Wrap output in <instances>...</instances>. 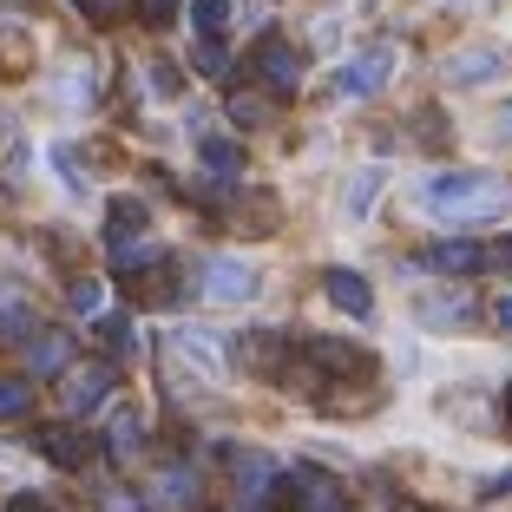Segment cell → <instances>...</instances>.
<instances>
[{
  "mask_svg": "<svg viewBox=\"0 0 512 512\" xmlns=\"http://www.w3.org/2000/svg\"><path fill=\"white\" fill-rule=\"evenodd\" d=\"M230 480L243 486V499H270L276 460H270V453H256V447H243V453H230Z\"/></svg>",
  "mask_w": 512,
  "mask_h": 512,
  "instance_id": "obj_7",
  "label": "cell"
},
{
  "mask_svg": "<svg viewBox=\"0 0 512 512\" xmlns=\"http://www.w3.org/2000/svg\"><path fill=\"white\" fill-rule=\"evenodd\" d=\"M256 289H263V276H256L250 263H211V283H204V296H211V302H250Z\"/></svg>",
  "mask_w": 512,
  "mask_h": 512,
  "instance_id": "obj_8",
  "label": "cell"
},
{
  "mask_svg": "<svg viewBox=\"0 0 512 512\" xmlns=\"http://www.w3.org/2000/svg\"><path fill=\"white\" fill-rule=\"evenodd\" d=\"M204 171H211V178H237V171H243V151L224 145V138H204Z\"/></svg>",
  "mask_w": 512,
  "mask_h": 512,
  "instance_id": "obj_14",
  "label": "cell"
},
{
  "mask_svg": "<svg viewBox=\"0 0 512 512\" xmlns=\"http://www.w3.org/2000/svg\"><path fill=\"white\" fill-rule=\"evenodd\" d=\"M230 119H237V125H263V119H270V99H256V92H237V99H230Z\"/></svg>",
  "mask_w": 512,
  "mask_h": 512,
  "instance_id": "obj_20",
  "label": "cell"
},
{
  "mask_svg": "<svg viewBox=\"0 0 512 512\" xmlns=\"http://www.w3.org/2000/svg\"><path fill=\"white\" fill-rule=\"evenodd\" d=\"M73 7H79L86 20H99V27H112V20L132 14V0H73Z\"/></svg>",
  "mask_w": 512,
  "mask_h": 512,
  "instance_id": "obj_19",
  "label": "cell"
},
{
  "mask_svg": "<svg viewBox=\"0 0 512 512\" xmlns=\"http://www.w3.org/2000/svg\"><path fill=\"white\" fill-rule=\"evenodd\" d=\"M506 73V46H460L447 60V86H493Z\"/></svg>",
  "mask_w": 512,
  "mask_h": 512,
  "instance_id": "obj_5",
  "label": "cell"
},
{
  "mask_svg": "<svg viewBox=\"0 0 512 512\" xmlns=\"http://www.w3.org/2000/svg\"><path fill=\"white\" fill-rule=\"evenodd\" d=\"M197 73H204V79H224L230 73V60H224V46H217V40L197 46Z\"/></svg>",
  "mask_w": 512,
  "mask_h": 512,
  "instance_id": "obj_22",
  "label": "cell"
},
{
  "mask_svg": "<svg viewBox=\"0 0 512 512\" xmlns=\"http://www.w3.org/2000/svg\"><path fill=\"white\" fill-rule=\"evenodd\" d=\"M138 14H145V20H151V27H165V20H171V14H178V0H138Z\"/></svg>",
  "mask_w": 512,
  "mask_h": 512,
  "instance_id": "obj_26",
  "label": "cell"
},
{
  "mask_svg": "<svg viewBox=\"0 0 512 512\" xmlns=\"http://www.w3.org/2000/svg\"><path fill=\"white\" fill-rule=\"evenodd\" d=\"M145 237V204H132V197H119L112 204V250H125V243Z\"/></svg>",
  "mask_w": 512,
  "mask_h": 512,
  "instance_id": "obj_12",
  "label": "cell"
},
{
  "mask_svg": "<svg viewBox=\"0 0 512 512\" xmlns=\"http://www.w3.org/2000/svg\"><path fill=\"white\" fill-rule=\"evenodd\" d=\"M256 73H263V86H270V92H296L302 86V53L283 40V33H270V40L256 46Z\"/></svg>",
  "mask_w": 512,
  "mask_h": 512,
  "instance_id": "obj_4",
  "label": "cell"
},
{
  "mask_svg": "<svg viewBox=\"0 0 512 512\" xmlns=\"http://www.w3.org/2000/svg\"><path fill=\"white\" fill-rule=\"evenodd\" d=\"M106 394H112V362H86V368L66 375V407H73V414H92Z\"/></svg>",
  "mask_w": 512,
  "mask_h": 512,
  "instance_id": "obj_6",
  "label": "cell"
},
{
  "mask_svg": "<svg viewBox=\"0 0 512 512\" xmlns=\"http://www.w3.org/2000/svg\"><path fill=\"white\" fill-rule=\"evenodd\" d=\"M381 184H388V171H381V165H368V171H355V178H348V191H342V217H348V224H368Z\"/></svg>",
  "mask_w": 512,
  "mask_h": 512,
  "instance_id": "obj_9",
  "label": "cell"
},
{
  "mask_svg": "<svg viewBox=\"0 0 512 512\" xmlns=\"http://www.w3.org/2000/svg\"><path fill=\"white\" fill-rule=\"evenodd\" d=\"M27 362H33V368H60V362H66V342H60V335H40Z\"/></svg>",
  "mask_w": 512,
  "mask_h": 512,
  "instance_id": "obj_23",
  "label": "cell"
},
{
  "mask_svg": "<svg viewBox=\"0 0 512 512\" xmlns=\"http://www.w3.org/2000/svg\"><path fill=\"white\" fill-rule=\"evenodd\" d=\"M289 512H342V486L322 467H289Z\"/></svg>",
  "mask_w": 512,
  "mask_h": 512,
  "instance_id": "obj_3",
  "label": "cell"
},
{
  "mask_svg": "<svg viewBox=\"0 0 512 512\" xmlns=\"http://www.w3.org/2000/svg\"><path fill=\"white\" fill-rule=\"evenodd\" d=\"M493 322H499V329L512 335V296H499V302H493Z\"/></svg>",
  "mask_w": 512,
  "mask_h": 512,
  "instance_id": "obj_28",
  "label": "cell"
},
{
  "mask_svg": "<svg viewBox=\"0 0 512 512\" xmlns=\"http://www.w3.org/2000/svg\"><path fill=\"white\" fill-rule=\"evenodd\" d=\"M421 316H427V322H467L473 309H467V296H427Z\"/></svg>",
  "mask_w": 512,
  "mask_h": 512,
  "instance_id": "obj_17",
  "label": "cell"
},
{
  "mask_svg": "<svg viewBox=\"0 0 512 512\" xmlns=\"http://www.w3.org/2000/svg\"><path fill=\"white\" fill-rule=\"evenodd\" d=\"M329 302H335V309H348L355 322L375 316V289H368L355 270H329Z\"/></svg>",
  "mask_w": 512,
  "mask_h": 512,
  "instance_id": "obj_10",
  "label": "cell"
},
{
  "mask_svg": "<svg viewBox=\"0 0 512 512\" xmlns=\"http://www.w3.org/2000/svg\"><path fill=\"white\" fill-rule=\"evenodd\" d=\"M33 329H40V322H33L27 309H14V302L0 309V335H14V342H20V335H33Z\"/></svg>",
  "mask_w": 512,
  "mask_h": 512,
  "instance_id": "obj_24",
  "label": "cell"
},
{
  "mask_svg": "<svg viewBox=\"0 0 512 512\" xmlns=\"http://www.w3.org/2000/svg\"><path fill=\"white\" fill-rule=\"evenodd\" d=\"M27 401H33V381L27 375H0V421L27 414Z\"/></svg>",
  "mask_w": 512,
  "mask_h": 512,
  "instance_id": "obj_16",
  "label": "cell"
},
{
  "mask_svg": "<svg viewBox=\"0 0 512 512\" xmlns=\"http://www.w3.org/2000/svg\"><path fill=\"white\" fill-rule=\"evenodd\" d=\"M394 73V53L388 46H368V53H355V60L335 73V99H368V92H381Z\"/></svg>",
  "mask_w": 512,
  "mask_h": 512,
  "instance_id": "obj_2",
  "label": "cell"
},
{
  "mask_svg": "<svg viewBox=\"0 0 512 512\" xmlns=\"http://www.w3.org/2000/svg\"><path fill=\"white\" fill-rule=\"evenodd\" d=\"M427 204H434L447 224H486V217L512 211V184L486 178V171H434V178H427Z\"/></svg>",
  "mask_w": 512,
  "mask_h": 512,
  "instance_id": "obj_1",
  "label": "cell"
},
{
  "mask_svg": "<svg viewBox=\"0 0 512 512\" xmlns=\"http://www.w3.org/2000/svg\"><path fill=\"white\" fill-rule=\"evenodd\" d=\"M480 263H486V250H473V243H440L434 250V270H453V276L480 270Z\"/></svg>",
  "mask_w": 512,
  "mask_h": 512,
  "instance_id": "obj_13",
  "label": "cell"
},
{
  "mask_svg": "<svg viewBox=\"0 0 512 512\" xmlns=\"http://www.w3.org/2000/svg\"><path fill=\"white\" fill-rule=\"evenodd\" d=\"M486 138H493V145H512V106H499V119L486 125Z\"/></svg>",
  "mask_w": 512,
  "mask_h": 512,
  "instance_id": "obj_27",
  "label": "cell"
},
{
  "mask_svg": "<svg viewBox=\"0 0 512 512\" xmlns=\"http://www.w3.org/2000/svg\"><path fill=\"white\" fill-rule=\"evenodd\" d=\"M106 512H145V506H138V499H125V493H119V499H112Z\"/></svg>",
  "mask_w": 512,
  "mask_h": 512,
  "instance_id": "obj_29",
  "label": "cell"
},
{
  "mask_svg": "<svg viewBox=\"0 0 512 512\" xmlns=\"http://www.w3.org/2000/svg\"><path fill=\"white\" fill-rule=\"evenodd\" d=\"M453 7H467V0H453Z\"/></svg>",
  "mask_w": 512,
  "mask_h": 512,
  "instance_id": "obj_32",
  "label": "cell"
},
{
  "mask_svg": "<svg viewBox=\"0 0 512 512\" xmlns=\"http://www.w3.org/2000/svg\"><path fill=\"white\" fill-rule=\"evenodd\" d=\"M506 421H512V388H506Z\"/></svg>",
  "mask_w": 512,
  "mask_h": 512,
  "instance_id": "obj_31",
  "label": "cell"
},
{
  "mask_svg": "<svg viewBox=\"0 0 512 512\" xmlns=\"http://www.w3.org/2000/svg\"><path fill=\"white\" fill-rule=\"evenodd\" d=\"M7 512H46V506H40V499H14V506H7Z\"/></svg>",
  "mask_w": 512,
  "mask_h": 512,
  "instance_id": "obj_30",
  "label": "cell"
},
{
  "mask_svg": "<svg viewBox=\"0 0 512 512\" xmlns=\"http://www.w3.org/2000/svg\"><path fill=\"white\" fill-rule=\"evenodd\" d=\"M191 20H197V33L211 40V33L230 20V0H191Z\"/></svg>",
  "mask_w": 512,
  "mask_h": 512,
  "instance_id": "obj_18",
  "label": "cell"
},
{
  "mask_svg": "<svg viewBox=\"0 0 512 512\" xmlns=\"http://www.w3.org/2000/svg\"><path fill=\"white\" fill-rule=\"evenodd\" d=\"M66 302H73V316H99V283H73Z\"/></svg>",
  "mask_w": 512,
  "mask_h": 512,
  "instance_id": "obj_25",
  "label": "cell"
},
{
  "mask_svg": "<svg viewBox=\"0 0 512 512\" xmlns=\"http://www.w3.org/2000/svg\"><path fill=\"white\" fill-rule=\"evenodd\" d=\"M40 447L60 460V467H79L86 460V434H73V427H40Z\"/></svg>",
  "mask_w": 512,
  "mask_h": 512,
  "instance_id": "obj_11",
  "label": "cell"
},
{
  "mask_svg": "<svg viewBox=\"0 0 512 512\" xmlns=\"http://www.w3.org/2000/svg\"><path fill=\"white\" fill-rule=\"evenodd\" d=\"M99 335H106V342L119 348V355H125V348H132V355H138V329H132V322H125V316H106V322H99Z\"/></svg>",
  "mask_w": 512,
  "mask_h": 512,
  "instance_id": "obj_21",
  "label": "cell"
},
{
  "mask_svg": "<svg viewBox=\"0 0 512 512\" xmlns=\"http://www.w3.org/2000/svg\"><path fill=\"white\" fill-rule=\"evenodd\" d=\"M138 440H145V414L132 407V414H119V421H112V440H106V447H112V460H125V453H132Z\"/></svg>",
  "mask_w": 512,
  "mask_h": 512,
  "instance_id": "obj_15",
  "label": "cell"
}]
</instances>
